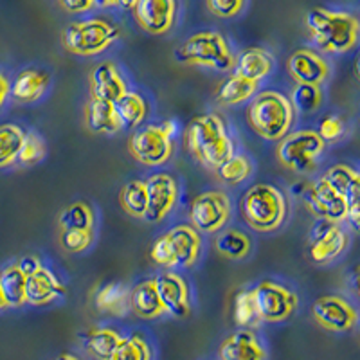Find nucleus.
<instances>
[{"instance_id": "8fccbe9b", "label": "nucleus", "mask_w": 360, "mask_h": 360, "mask_svg": "<svg viewBox=\"0 0 360 360\" xmlns=\"http://www.w3.org/2000/svg\"><path fill=\"white\" fill-rule=\"evenodd\" d=\"M53 360H83L78 353H72V352H62L60 355L54 356Z\"/></svg>"}, {"instance_id": "6e6552de", "label": "nucleus", "mask_w": 360, "mask_h": 360, "mask_svg": "<svg viewBox=\"0 0 360 360\" xmlns=\"http://www.w3.org/2000/svg\"><path fill=\"white\" fill-rule=\"evenodd\" d=\"M121 27L101 17L70 22L62 33L63 49L72 56L94 58L121 40Z\"/></svg>"}, {"instance_id": "de8ad7c7", "label": "nucleus", "mask_w": 360, "mask_h": 360, "mask_svg": "<svg viewBox=\"0 0 360 360\" xmlns=\"http://www.w3.org/2000/svg\"><path fill=\"white\" fill-rule=\"evenodd\" d=\"M346 224L349 225V229H352L353 233L360 234V213L348 214V218H346Z\"/></svg>"}, {"instance_id": "dca6fc26", "label": "nucleus", "mask_w": 360, "mask_h": 360, "mask_svg": "<svg viewBox=\"0 0 360 360\" xmlns=\"http://www.w3.org/2000/svg\"><path fill=\"white\" fill-rule=\"evenodd\" d=\"M159 294L169 317L188 319L195 310V294L189 279L179 270H160L155 274Z\"/></svg>"}, {"instance_id": "c9c22d12", "label": "nucleus", "mask_w": 360, "mask_h": 360, "mask_svg": "<svg viewBox=\"0 0 360 360\" xmlns=\"http://www.w3.org/2000/svg\"><path fill=\"white\" fill-rule=\"evenodd\" d=\"M233 321L236 328H250V330H258L263 324L258 307H256L252 287L240 288L234 295Z\"/></svg>"}, {"instance_id": "2eb2a0df", "label": "nucleus", "mask_w": 360, "mask_h": 360, "mask_svg": "<svg viewBox=\"0 0 360 360\" xmlns=\"http://www.w3.org/2000/svg\"><path fill=\"white\" fill-rule=\"evenodd\" d=\"M311 317L321 328L332 333L352 332L359 324V311L348 299L337 294L321 295L311 304Z\"/></svg>"}, {"instance_id": "9b49d317", "label": "nucleus", "mask_w": 360, "mask_h": 360, "mask_svg": "<svg viewBox=\"0 0 360 360\" xmlns=\"http://www.w3.org/2000/svg\"><path fill=\"white\" fill-rule=\"evenodd\" d=\"M254 299L262 323H287L299 310V295L287 281L279 278H263L252 285Z\"/></svg>"}, {"instance_id": "393cba45", "label": "nucleus", "mask_w": 360, "mask_h": 360, "mask_svg": "<svg viewBox=\"0 0 360 360\" xmlns=\"http://www.w3.org/2000/svg\"><path fill=\"white\" fill-rule=\"evenodd\" d=\"M276 69V58L269 49L263 47H247L236 54L233 72L262 85L266 78L272 76Z\"/></svg>"}, {"instance_id": "f257e3e1", "label": "nucleus", "mask_w": 360, "mask_h": 360, "mask_svg": "<svg viewBox=\"0 0 360 360\" xmlns=\"http://www.w3.org/2000/svg\"><path fill=\"white\" fill-rule=\"evenodd\" d=\"M182 146L200 164L202 168L214 172L225 160L242 150V143L229 119L217 110L202 112L182 130Z\"/></svg>"}, {"instance_id": "f704fd0d", "label": "nucleus", "mask_w": 360, "mask_h": 360, "mask_svg": "<svg viewBox=\"0 0 360 360\" xmlns=\"http://www.w3.org/2000/svg\"><path fill=\"white\" fill-rule=\"evenodd\" d=\"M25 279L27 276L20 270L17 262L9 263L0 270V287L4 292L9 308H22L27 304L25 299Z\"/></svg>"}, {"instance_id": "f8f14e48", "label": "nucleus", "mask_w": 360, "mask_h": 360, "mask_svg": "<svg viewBox=\"0 0 360 360\" xmlns=\"http://www.w3.org/2000/svg\"><path fill=\"white\" fill-rule=\"evenodd\" d=\"M144 180H146L148 189V211L144 221L162 224L180 205L182 186H180L179 176L168 169H157Z\"/></svg>"}, {"instance_id": "3c124183", "label": "nucleus", "mask_w": 360, "mask_h": 360, "mask_svg": "<svg viewBox=\"0 0 360 360\" xmlns=\"http://www.w3.org/2000/svg\"><path fill=\"white\" fill-rule=\"evenodd\" d=\"M8 301L4 297V292H2V287H0V311L2 310H8Z\"/></svg>"}, {"instance_id": "09e8293b", "label": "nucleus", "mask_w": 360, "mask_h": 360, "mask_svg": "<svg viewBox=\"0 0 360 360\" xmlns=\"http://www.w3.org/2000/svg\"><path fill=\"white\" fill-rule=\"evenodd\" d=\"M352 283H353V290H355V294L360 297V265H356L355 269H353Z\"/></svg>"}, {"instance_id": "423d86ee", "label": "nucleus", "mask_w": 360, "mask_h": 360, "mask_svg": "<svg viewBox=\"0 0 360 360\" xmlns=\"http://www.w3.org/2000/svg\"><path fill=\"white\" fill-rule=\"evenodd\" d=\"M304 24L321 53L344 54L360 40L359 18L346 11L314 8L307 13Z\"/></svg>"}, {"instance_id": "473e14b6", "label": "nucleus", "mask_w": 360, "mask_h": 360, "mask_svg": "<svg viewBox=\"0 0 360 360\" xmlns=\"http://www.w3.org/2000/svg\"><path fill=\"white\" fill-rule=\"evenodd\" d=\"M25 134L27 130L18 123L0 124V169H8L18 164Z\"/></svg>"}, {"instance_id": "bb28decb", "label": "nucleus", "mask_w": 360, "mask_h": 360, "mask_svg": "<svg viewBox=\"0 0 360 360\" xmlns=\"http://www.w3.org/2000/svg\"><path fill=\"white\" fill-rule=\"evenodd\" d=\"M124 333L112 324L89 328L82 335L83 352L94 360H110Z\"/></svg>"}, {"instance_id": "c85d7f7f", "label": "nucleus", "mask_w": 360, "mask_h": 360, "mask_svg": "<svg viewBox=\"0 0 360 360\" xmlns=\"http://www.w3.org/2000/svg\"><path fill=\"white\" fill-rule=\"evenodd\" d=\"M119 115L123 119L124 130H137L143 124L150 123V117L153 115L152 99L144 94L143 90L131 86L123 98L115 103Z\"/></svg>"}, {"instance_id": "a211bd4d", "label": "nucleus", "mask_w": 360, "mask_h": 360, "mask_svg": "<svg viewBox=\"0 0 360 360\" xmlns=\"http://www.w3.org/2000/svg\"><path fill=\"white\" fill-rule=\"evenodd\" d=\"M287 72L297 85L323 86L332 76V65L315 49L301 47L288 56Z\"/></svg>"}, {"instance_id": "412c9836", "label": "nucleus", "mask_w": 360, "mask_h": 360, "mask_svg": "<svg viewBox=\"0 0 360 360\" xmlns=\"http://www.w3.org/2000/svg\"><path fill=\"white\" fill-rule=\"evenodd\" d=\"M53 74L45 67L31 65L18 70L11 79L9 99L17 105H34L40 103L51 92Z\"/></svg>"}, {"instance_id": "f03ea898", "label": "nucleus", "mask_w": 360, "mask_h": 360, "mask_svg": "<svg viewBox=\"0 0 360 360\" xmlns=\"http://www.w3.org/2000/svg\"><path fill=\"white\" fill-rule=\"evenodd\" d=\"M240 217L252 233L274 234L290 218V200L285 189L272 182H256L243 191L238 202Z\"/></svg>"}, {"instance_id": "49530a36", "label": "nucleus", "mask_w": 360, "mask_h": 360, "mask_svg": "<svg viewBox=\"0 0 360 360\" xmlns=\"http://www.w3.org/2000/svg\"><path fill=\"white\" fill-rule=\"evenodd\" d=\"M9 92H11V79H9L8 74L0 70V110L9 101Z\"/></svg>"}, {"instance_id": "5701e85b", "label": "nucleus", "mask_w": 360, "mask_h": 360, "mask_svg": "<svg viewBox=\"0 0 360 360\" xmlns=\"http://www.w3.org/2000/svg\"><path fill=\"white\" fill-rule=\"evenodd\" d=\"M130 311L143 321H159L168 317L155 276H148L130 287Z\"/></svg>"}, {"instance_id": "a19ab883", "label": "nucleus", "mask_w": 360, "mask_h": 360, "mask_svg": "<svg viewBox=\"0 0 360 360\" xmlns=\"http://www.w3.org/2000/svg\"><path fill=\"white\" fill-rule=\"evenodd\" d=\"M317 134L323 137L324 143H337L346 134V123L340 115H324L321 119L319 127H317Z\"/></svg>"}, {"instance_id": "2f4dec72", "label": "nucleus", "mask_w": 360, "mask_h": 360, "mask_svg": "<svg viewBox=\"0 0 360 360\" xmlns=\"http://www.w3.org/2000/svg\"><path fill=\"white\" fill-rule=\"evenodd\" d=\"M213 173L225 189L238 188V186L245 184L247 180L256 173V162H254L249 153L240 150L229 160H225L220 168L214 169Z\"/></svg>"}, {"instance_id": "aec40b11", "label": "nucleus", "mask_w": 360, "mask_h": 360, "mask_svg": "<svg viewBox=\"0 0 360 360\" xmlns=\"http://www.w3.org/2000/svg\"><path fill=\"white\" fill-rule=\"evenodd\" d=\"M218 360H269V346L258 330L236 328L218 346Z\"/></svg>"}, {"instance_id": "4468645a", "label": "nucleus", "mask_w": 360, "mask_h": 360, "mask_svg": "<svg viewBox=\"0 0 360 360\" xmlns=\"http://www.w3.org/2000/svg\"><path fill=\"white\" fill-rule=\"evenodd\" d=\"M301 198L315 218H326L337 224H344L348 218V202L324 176L308 182Z\"/></svg>"}, {"instance_id": "20e7f679", "label": "nucleus", "mask_w": 360, "mask_h": 360, "mask_svg": "<svg viewBox=\"0 0 360 360\" xmlns=\"http://www.w3.org/2000/svg\"><path fill=\"white\" fill-rule=\"evenodd\" d=\"M204 250V234L198 233L189 221H182L155 238L150 258L162 270L188 272L200 265Z\"/></svg>"}, {"instance_id": "cd10ccee", "label": "nucleus", "mask_w": 360, "mask_h": 360, "mask_svg": "<svg viewBox=\"0 0 360 360\" xmlns=\"http://www.w3.org/2000/svg\"><path fill=\"white\" fill-rule=\"evenodd\" d=\"M259 90H262L259 83L249 82V79L231 72L218 83L217 90H214V101L225 108L242 107V105H249L250 99L258 94Z\"/></svg>"}, {"instance_id": "1a4fd4ad", "label": "nucleus", "mask_w": 360, "mask_h": 360, "mask_svg": "<svg viewBox=\"0 0 360 360\" xmlns=\"http://www.w3.org/2000/svg\"><path fill=\"white\" fill-rule=\"evenodd\" d=\"M326 152V143L317 130L299 128L276 143V159L287 172L307 176L317 169L321 157Z\"/></svg>"}, {"instance_id": "9d476101", "label": "nucleus", "mask_w": 360, "mask_h": 360, "mask_svg": "<svg viewBox=\"0 0 360 360\" xmlns=\"http://www.w3.org/2000/svg\"><path fill=\"white\" fill-rule=\"evenodd\" d=\"M234 218V200L225 188L205 189L189 205V224L204 236L218 234Z\"/></svg>"}, {"instance_id": "7ed1b4c3", "label": "nucleus", "mask_w": 360, "mask_h": 360, "mask_svg": "<svg viewBox=\"0 0 360 360\" xmlns=\"http://www.w3.org/2000/svg\"><path fill=\"white\" fill-rule=\"evenodd\" d=\"M247 124L266 143H278L294 130L295 114L288 94L278 89H262L247 105Z\"/></svg>"}, {"instance_id": "4be33fe9", "label": "nucleus", "mask_w": 360, "mask_h": 360, "mask_svg": "<svg viewBox=\"0 0 360 360\" xmlns=\"http://www.w3.org/2000/svg\"><path fill=\"white\" fill-rule=\"evenodd\" d=\"M65 295V281L49 265H44L25 279V299L31 307H49Z\"/></svg>"}, {"instance_id": "72a5a7b5", "label": "nucleus", "mask_w": 360, "mask_h": 360, "mask_svg": "<svg viewBox=\"0 0 360 360\" xmlns=\"http://www.w3.org/2000/svg\"><path fill=\"white\" fill-rule=\"evenodd\" d=\"M119 204L128 217L144 220L148 211V189L144 179H131L119 191Z\"/></svg>"}, {"instance_id": "f3484780", "label": "nucleus", "mask_w": 360, "mask_h": 360, "mask_svg": "<svg viewBox=\"0 0 360 360\" xmlns=\"http://www.w3.org/2000/svg\"><path fill=\"white\" fill-rule=\"evenodd\" d=\"M134 17L137 25L148 34L162 37L175 27L176 17H179V2L176 0H137Z\"/></svg>"}, {"instance_id": "79ce46f5", "label": "nucleus", "mask_w": 360, "mask_h": 360, "mask_svg": "<svg viewBox=\"0 0 360 360\" xmlns=\"http://www.w3.org/2000/svg\"><path fill=\"white\" fill-rule=\"evenodd\" d=\"M211 15L218 18H234L245 9L247 0H205Z\"/></svg>"}, {"instance_id": "6ab92c4d", "label": "nucleus", "mask_w": 360, "mask_h": 360, "mask_svg": "<svg viewBox=\"0 0 360 360\" xmlns=\"http://www.w3.org/2000/svg\"><path fill=\"white\" fill-rule=\"evenodd\" d=\"M131 89L127 74L114 60H105L94 65L89 72L90 98L117 103Z\"/></svg>"}, {"instance_id": "ea45409f", "label": "nucleus", "mask_w": 360, "mask_h": 360, "mask_svg": "<svg viewBox=\"0 0 360 360\" xmlns=\"http://www.w3.org/2000/svg\"><path fill=\"white\" fill-rule=\"evenodd\" d=\"M45 157H47V143L41 137V134H38L37 130H27L20 155H18V164L20 166H34V164L44 162Z\"/></svg>"}, {"instance_id": "39448f33", "label": "nucleus", "mask_w": 360, "mask_h": 360, "mask_svg": "<svg viewBox=\"0 0 360 360\" xmlns=\"http://www.w3.org/2000/svg\"><path fill=\"white\" fill-rule=\"evenodd\" d=\"M182 128L176 119H166L160 123H146L128 135V153L144 168L159 169L172 162L175 157Z\"/></svg>"}, {"instance_id": "a878e982", "label": "nucleus", "mask_w": 360, "mask_h": 360, "mask_svg": "<svg viewBox=\"0 0 360 360\" xmlns=\"http://www.w3.org/2000/svg\"><path fill=\"white\" fill-rule=\"evenodd\" d=\"M213 247L221 258L231 259V262H247L254 256L256 242L247 229L229 225L214 234Z\"/></svg>"}, {"instance_id": "58836bf2", "label": "nucleus", "mask_w": 360, "mask_h": 360, "mask_svg": "<svg viewBox=\"0 0 360 360\" xmlns=\"http://www.w3.org/2000/svg\"><path fill=\"white\" fill-rule=\"evenodd\" d=\"M96 240H98V233H92V231L63 229L58 234L60 247H62L67 254H74V256L89 252V250L96 245Z\"/></svg>"}, {"instance_id": "4c0bfd02", "label": "nucleus", "mask_w": 360, "mask_h": 360, "mask_svg": "<svg viewBox=\"0 0 360 360\" xmlns=\"http://www.w3.org/2000/svg\"><path fill=\"white\" fill-rule=\"evenodd\" d=\"M288 98H290L292 107H294L297 115H311L317 110H321V107L324 105L323 86L297 85L295 83Z\"/></svg>"}, {"instance_id": "c03bdc74", "label": "nucleus", "mask_w": 360, "mask_h": 360, "mask_svg": "<svg viewBox=\"0 0 360 360\" xmlns=\"http://www.w3.org/2000/svg\"><path fill=\"white\" fill-rule=\"evenodd\" d=\"M17 265L20 266V270L25 276H29L33 274V272H37L38 269H41L45 263L38 254H24L20 259H17Z\"/></svg>"}, {"instance_id": "ddd939ff", "label": "nucleus", "mask_w": 360, "mask_h": 360, "mask_svg": "<svg viewBox=\"0 0 360 360\" xmlns=\"http://www.w3.org/2000/svg\"><path fill=\"white\" fill-rule=\"evenodd\" d=\"M349 245V234L342 224L315 218L308 231V252L311 262L317 265H328L340 258Z\"/></svg>"}, {"instance_id": "b1692460", "label": "nucleus", "mask_w": 360, "mask_h": 360, "mask_svg": "<svg viewBox=\"0 0 360 360\" xmlns=\"http://www.w3.org/2000/svg\"><path fill=\"white\" fill-rule=\"evenodd\" d=\"M83 121H85L86 130L98 135H114L123 134L124 124L119 115L115 103L105 101V99L89 98L83 107Z\"/></svg>"}, {"instance_id": "864d4df0", "label": "nucleus", "mask_w": 360, "mask_h": 360, "mask_svg": "<svg viewBox=\"0 0 360 360\" xmlns=\"http://www.w3.org/2000/svg\"><path fill=\"white\" fill-rule=\"evenodd\" d=\"M359 22H360V20H359Z\"/></svg>"}, {"instance_id": "a18cd8bd", "label": "nucleus", "mask_w": 360, "mask_h": 360, "mask_svg": "<svg viewBox=\"0 0 360 360\" xmlns=\"http://www.w3.org/2000/svg\"><path fill=\"white\" fill-rule=\"evenodd\" d=\"M98 8H121V9H131L134 11L137 0H96Z\"/></svg>"}, {"instance_id": "0eeeda50", "label": "nucleus", "mask_w": 360, "mask_h": 360, "mask_svg": "<svg viewBox=\"0 0 360 360\" xmlns=\"http://www.w3.org/2000/svg\"><path fill=\"white\" fill-rule=\"evenodd\" d=\"M175 60L182 65L233 72L236 53L229 40L218 31H198L176 47Z\"/></svg>"}, {"instance_id": "603ef678", "label": "nucleus", "mask_w": 360, "mask_h": 360, "mask_svg": "<svg viewBox=\"0 0 360 360\" xmlns=\"http://www.w3.org/2000/svg\"><path fill=\"white\" fill-rule=\"evenodd\" d=\"M355 74H356V78H359V82H360V54H359V58H356V63H355Z\"/></svg>"}, {"instance_id": "e433bc0d", "label": "nucleus", "mask_w": 360, "mask_h": 360, "mask_svg": "<svg viewBox=\"0 0 360 360\" xmlns=\"http://www.w3.org/2000/svg\"><path fill=\"white\" fill-rule=\"evenodd\" d=\"M110 360H155V348L144 333H124Z\"/></svg>"}, {"instance_id": "c756f323", "label": "nucleus", "mask_w": 360, "mask_h": 360, "mask_svg": "<svg viewBox=\"0 0 360 360\" xmlns=\"http://www.w3.org/2000/svg\"><path fill=\"white\" fill-rule=\"evenodd\" d=\"M96 310L101 314L121 319L130 314V287L124 283L110 281L96 290L94 295Z\"/></svg>"}, {"instance_id": "7c9ffc66", "label": "nucleus", "mask_w": 360, "mask_h": 360, "mask_svg": "<svg viewBox=\"0 0 360 360\" xmlns=\"http://www.w3.org/2000/svg\"><path fill=\"white\" fill-rule=\"evenodd\" d=\"M99 213L94 204L89 200H74L58 214V231L82 229L98 233Z\"/></svg>"}, {"instance_id": "37998d69", "label": "nucleus", "mask_w": 360, "mask_h": 360, "mask_svg": "<svg viewBox=\"0 0 360 360\" xmlns=\"http://www.w3.org/2000/svg\"><path fill=\"white\" fill-rule=\"evenodd\" d=\"M58 4L69 15H83L98 8L96 0H58Z\"/></svg>"}]
</instances>
